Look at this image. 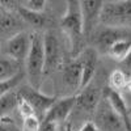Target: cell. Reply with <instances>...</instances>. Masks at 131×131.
<instances>
[{
	"label": "cell",
	"instance_id": "9c48e42d",
	"mask_svg": "<svg viewBox=\"0 0 131 131\" xmlns=\"http://www.w3.org/2000/svg\"><path fill=\"white\" fill-rule=\"evenodd\" d=\"M79 62L80 68H81V88L88 84L98 70V66L101 63V55L98 51L92 46H85L83 47L76 55L73 57Z\"/></svg>",
	"mask_w": 131,
	"mask_h": 131
},
{
	"label": "cell",
	"instance_id": "2e32d148",
	"mask_svg": "<svg viewBox=\"0 0 131 131\" xmlns=\"http://www.w3.org/2000/svg\"><path fill=\"white\" fill-rule=\"evenodd\" d=\"M130 81V78L122 71L119 70L118 67L114 68L113 71H110L107 73V80H106V85L109 89H113V91H122L125 86L127 85V83Z\"/></svg>",
	"mask_w": 131,
	"mask_h": 131
},
{
	"label": "cell",
	"instance_id": "4316f807",
	"mask_svg": "<svg viewBox=\"0 0 131 131\" xmlns=\"http://www.w3.org/2000/svg\"><path fill=\"white\" fill-rule=\"evenodd\" d=\"M0 10H2V8H0Z\"/></svg>",
	"mask_w": 131,
	"mask_h": 131
},
{
	"label": "cell",
	"instance_id": "3957f363",
	"mask_svg": "<svg viewBox=\"0 0 131 131\" xmlns=\"http://www.w3.org/2000/svg\"><path fill=\"white\" fill-rule=\"evenodd\" d=\"M52 75L58 78L57 88L59 89V92L57 93V97L75 96L81 89V68L76 58H66L60 67Z\"/></svg>",
	"mask_w": 131,
	"mask_h": 131
},
{
	"label": "cell",
	"instance_id": "603a6c76",
	"mask_svg": "<svg viewBox=\"0 0 131 131\" xmlns=\"http://www.w3.org/2000/svg\"><path fill=\"white\" fill-rule=\"evenodd\" d=\"M62 127H63L66 131H72V130H70V128H68L67 126H66V125H63ZM75 131H100V130L97 128V126H96L92 121H89V122H85L83 126H80L78 130H75Z\"/></svg>",
	"mask_w": 131,
	"mask_h": 131
},
{
	"label": "cell",
	"instance_id": "d4e9b609",
	"mask_svg": "<svg viewBox=\"0 0 131 131\" xmlns=\"http://www.w3.org/2000/svg\"><path fill=\"white\" fill-rule=\"evenodd\" d=\"M110 2H118V0H105V3H110Z\"/></svg>",
	"mask_w": 131,
	"mask_h": 131
},
{
	"label": "cell",
	"instance_id": "30bf717a",
	"mask_svg": "<svg viewBox=\"0 0 131 131\" xmlns=\"http://www.w3.org/2000/svg\"><path fill=\"white\" fill-rule=\"evenodd\" d=\"M104 4L105 0H79L83 20V31L85 38H88L91 33L100 25V16Z\"/></svg>",
	"mask_w": 131,
	"mask_h": 131
},
{
	"label": "cell",
	"instance_id": "44dd1931",
	"mask_svg": "<svg viewBox=\"0 0 131 131\" xmlns=\"http://www.w3.org/2000/svg\"><path fill=\"white\" fill-rule=\"evenodd\" d=\"M47 0H28L26 4L24 7L31 9V10H37V12H42L46 8Z\"/></svg>",
	"mask_w": 131,
	"mask_h": 131
},
{
	"label": "cell",
	"instance_id": "5bb4252c",
	"mask_svg": "<svg viewBox=\"0 0 131 131\" xmlns=\"http://www.w3.org/2000/svg\"><path fill=\"white\" fill-rule=\"evenodd\" d=\"M24 75V64L0 52V81L12 80Z\"/></svg>",
	"mask_w": 131,
	"mask_h": 131
},
{
	"label": "cell",
	"instance_id": "5b68a950",
	"mask_svg": "<svg viewBox=\"0 0 131 131\" xmlns=\"http://www.w3.org/2000/svg\"><path fill=\"white\" fill-rule=\"evenodd\" d=\"M43 52H45V76H51L64 62V51L59 36L55 30L43 31Z\"/></svg>",
	"mask_w": 131,
	"mask_h": 131
},
{
	"label": "cell",
	"instance_id": "ac0fdd59",
	"mask_svg": "<svg viewBox=\"0 0 131 131\" xmlns=\"http://www.w3.org/2000/svg\"><path fill=\"white\" fill-rule=\"evenodd\" d=\"M0 131H23L20 123L16 121V114L0 119Z\"/></svg>",
	"mask_w": 131,
	"mask_h": 131
},
{
	"label": "cell",
	"instance_id": "8992f818",
	"mask_svg": "<svg viewBox=\"0 0 131 131\" xmlns=\"http://www.w3.org/2000/svg\"><path fill=\"white\" fill-rule=\"evenodd\" d=\"M17 93L24 101H26L33 107L36 115L41 119V121L43 119L45 114L47 113L50 106L54 104V101L57 100L55 96H49L46 93L41 92V89H36V88H33V86H30L25 81L21 83L17 86Z\"/></svg>",
	"mask_w": 131,
	"mask_h": 131
},
{
	"label": "cell",
	"instance_id": "ba28073f",
	"mask_svg": "<svg viewBox=\"0 0 131 131\" xmlns=\"http://www.w3.org/2000/svg\"><path fill=\"white\" fill-rule=\"evenodd\" d=\"M30 39H31V31L24 30L16 34L15 37L9 38L8 41L0 43V52L24 64L30 49Z\"/></svg>",
	"mask_w": 131,
	"mask_h": 131
},
{
	"label": "cell",
	"instance_id": "7c38bea8",
	"mask_svg": "<svg viewBox=\"0 0 131 131\" xmlns=\"http://www.w3.org/2000/svg\"><path fill=\"white\" fill-rule=\"evenodd\" d=\"M29 30L18 12L0 10V43L8 41L18 33Z\"/></svg>",
	"mask_w": 131,
	"mask_h": 131
},
{
	"label": "cell",
	"instance_id": "9a60e30c",
	"mask_svg": "<svg viewBox=\"0 0 131 131\" xmlns=\"http://www.w3.org/2000/svg\"><path fill=\"white\" fill-rule=\"evenodd\" d=\"M18 98L20 97L17 93V88L13 91H9L8 93L0 97V119H4L7 117H12L16 114Z\"/></svg>",
	"mask_w": 131,
	"mask_h": 131
},
{
	"label": "cell",
	"instance_id": "e0dca14e",
	"mask_svg": "<svg viewBox=\"0 0 131 131\" xmlns=\"http://www.w3.org/2000/svg\"><path fill=\"white\" fill-rule=\"evenodd\" d=\"M25 81V78L24 75H20L17 78L12 79V80H7V81H0V97L4 96L5 93H8L9 91H13L16 89L17 86Z\"/></svg>",
	"mask_w": 131,
	"mask_h": 131
},
{
	"label": "cell",
	"instance_id": "7a4b0ae2",
	"mask_svg": "<svg viewBox=\"0 0 131 131\" xmlns=\"http://www.w3.org/2000/svg\"><path fill=\"white\" fill-rule=\"evenodd\" d=\"M59 25L64 36L68 39L71 47L70 54L75 57L83 47H85V37L83 31V20L79 0H67V8H66L64 15L60 17Z\"/></svg>",
	"mask_w": 131,
	"mask_h": 131
},
{
	"label": "cell",
	"instance_id": "277c9868",
	"mask_svg": "<svg viewBox=\"0 0 131 131\" xmlns=\"http://www.w3.org/2000/svg\"><path fill=\"white\" fill-rule=\"evenodd\" d=\"M100 25L131 29V0L105 3L100 16Z\"/></svg>",
	"mask_w": 131,
	"mask_h": 131
},
{
	"label": "cell",
	"instance_id": "52a82bcc",
	"mask_svg": "<svg viewBox=\"0 0 131 131\" xmlns=\"http://www.w3.org/2000/svg\"><path fill=\"white\" fill-rule=\"evenodd\" d=\"M92 122L100 131H127L122 119L113 110L105 97L98 102L92 117Z\"/></svg>",
	"mask_w": 131,
	"mask_h": 131
},
{
	"label": "cell",
	"instance_id": "8fae6325",
	"mask_svg": "<svg viewBox=\"0 0 131 131\" xmlns=\"http://www.w3.org/2000/svg\"><path fill=\"white\" fill-rule=\"evenodd\" d=\"M75 96L57 97V100L50 106V109L45 114L43 119L57 123L59 127L66 125V122L68 121V118L72 113V109L75 106Z\"/></svg>",
	"mask_w": 131,
	"mask_h": 131
},
{
	"label": "cell",
	"instance_id": "6da1fadb",
	"mask_svg": "<svg viewBox=\"0 0 131 131\" xmlns=\"http://www.w3.org/2000/svg\"><path fill=\"white\" fill-rule=\"evenodd\" d=\"M25 83L36 89H41L45 79V52H43V31H31L30 49L24 62Z\"/></svg>",
	"mask_w": 131,
	"mask_h": 131
},
{
	"label": "cell",
	"instance_id": "ffe728a7",
	"mask_svg": "<svg viewBox=\"0 0 131 131\" xmlns=\"http://www.w3.org/2000/svg\"><path fill=\"white\" fill-rule=\"evenodd\" d=\"M118 68L119 70H122L128 78L131 76V49H130V51L126 54V57L118 63Z\"/></svg>",
	"mask_w": 131,
	"mask_h": 131
},
{
	"label": "cell",
	"instance_id": "4fadbf2b",
	"mask_svg": "<svg viewBox=\"0 0 131 131\" xmlns=\"http://www.w3.org/2000/svg\"><path fill=\"white\" fill-rule=\"evenodd\" d=\"M17 12L30 31H46L51 26V17L45 13V10L37 12L21 5Z\"/></svg>",
	"mask_w": 131,
	"mask_h": 131
},
{
	"label": "cell",
	"instance_id": "484cf974",
	"mask_svg": "<svg viewBox=\"0 0 131 131\" xmlns=\"http://www.w3.org/2000/svg\"><path fill=\"white\" fill-rule=\"evenodd\" d=\"M59 131H66V130H64L63 127H59Z\"/></svg>",
	"mask_w": 131,
	"mask_h": 131
},
{
	"label": "cell",
	"instance_id": "cb8c5ba5",
	"mask_svg": "<svg viewBox=\"0 0 131 131\" xmlns=\"http://www.w3.org/2000/svg\"><path fill=\"white\" fill-rule=\"evenodd\" d=\"M26 2H28V0H20V3H21V5H25V4H26Z\"/></svg>",
	"mask_w": 131,
	"mask_h": 131
},
{
	"label": "cell",
	"instance_id": "d6986e66",
	"mask_svg": "<svg viewBox=\"0 0 131 131\" xmlns=\"http://www.w3.org/2000/svg\"><path fill=\"white\" fill-rule=\"evenodd\" d=\"M21 7L20 0H0V8L7 12H17Z\"/></svg>",
	"mask_w": 131,
	"mask_h": 131
},
{
	"label": "cell",
	"instance_id": "7402d4cb",
	"mask_svg": "<svg viewBox=\"0 0 131 131\" xmlns=\"http://www.w3.org/2000/svg\"><path fill=\"white\" fill-rule=\"evenodd\" d=\"M38 131H59V126L57 123H54L51 121H46V119H42Z\"/></svg>",
	"mask_w": 131,
	"mask_h": 131
}]
</instances>
